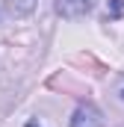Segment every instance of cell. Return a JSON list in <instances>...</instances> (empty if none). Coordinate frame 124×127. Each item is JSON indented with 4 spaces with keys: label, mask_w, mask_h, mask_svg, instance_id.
Returning <instances> with one entry per match:
<instances>
[{
    "label": "cell",
    "mask_w": 124,
    "mask_h": 127,
    "mask_svg": "<svg viewBox=\"0 0 124 127\" xmlns=\"http://www.w3.org/2000/svg\"><path fill=\"white\" fill-rule=\"evenodd\" d=\"M124 12V0H109V18H118Z\"/></svg>",
    "instance_id": "4"
},
{
    "label": "cell",
    "mask_w": 124,
    "mask_h": 127,
    "mask_svg": "<svg viewBox=\"0 0 124 127\" xmlns=\"http://www.w3.org/2000/svg\"><path fill=\"white\" fill-rule=\"evenodd\" d=\"M94 9V0H56V12L62 18L74 21V18H83Z\"/></svg>",
    "instance_id": "2"
},
{
    "label": "cell",
    "mask_w": 124,
    "mask_h": 127,
    "mask_svg": "<svg viewBox=\"0 0 124 127\" xmlns=\"http://www.w3.org/2000/svg\"><path fill=\"white\" fill-rule=\"evenodd\" d=\"M27 127H38V124H32V121H30V124H27Z\"/></svg>",
    "instance_id": "5"
},
{
    "label": "cell",
    "mask_w": 124,
    "mask_h": 127,
    "mask_svg": "<svg viewBox=\"0 0 124 127\" xmlns=\"http://www.w3.org/2000/svg\"><path fill=\"white\" fill-rule=\"evenodd\" d=\"M35 3L38 0H9V9H12V15H30L32 9H35Z\"/></svg>",
    "instance_id": "3"
},
{
    "label": "cell",
    "mask_w": 124,
    "mask_h": 127,
    "mask_svg": "<svg viewBox=\"0 0 124 127\" xmlns=\"http://www.w3.org/2000/svg\"><path fill=\"white\" fill-rule=\"evenodd\" d=\"M71 127H103V118H100V109L92 106V103H80L71 115Z\"/></svg>",
    "instance_id": "1"
},
{
    "label": "cell",
    "mask_w": 124,
    "mask_h": 127,
    "mask_svg": "<svg viewBox=\"0 0 124 127\" xmlns=\"http://www.w3.org/2000/svg\"><path fill=\"white\" fill-rule=\"evenodd\" d=\"M121 97H124V92H121Z\"/></svg>",
    "instance_id": "6"
}]
</instances>
